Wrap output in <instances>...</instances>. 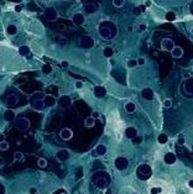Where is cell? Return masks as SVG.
I'll list each match as a JSON object with an SVG mask.
<instances>
[{
    "label": "cell",
    "instance_id": "cell-1",
    "mask_svg": "<svg viewBox=\"0 0 193 194\" xmlns=\"http://www.w3.org/2000/svg\"><path fill=\"white\" fill-rule=\"evenodd\" d=\"M99 35L104 40H112L118 35V27L112 21H103L99 25Z\"/></svg>",
    "mask_w": 193,
    "mask_h": 194
},
{
    "label": "cell",
    "instance_id": "cell-2",
    "mask_svg": "<svg viewBox=\"0 0 193 194\" xmlns=\"http://www.w3.org/2000/svg\"><path fill=\"white\" fill-rule=\"evenodd\" d=\"M92 180L95 187L98 188H105L110 182V177L104 171H98L92 176Z\"/></svg>",
    "mask_w": 193,
    "mask_h": 194
},
{
    "label": "cell",
    "instance_id": "cell-3",
    "mask_svg": "<svg viewBox=\"0 0 193 194\" xmlns=\"http://www.w3.org/2000/svg\"><path fill=\"white\" fill-rule=\"evenodd\" d=\"M151 174H152V170L149 164H140L137 167V177L140 179H149Z\"/></svg>",
    "mask_w": 193,
    "mask_h": 194
},
{
    "label": "cell",
    "instance_id": "cell-4",
    "mask_svg": "<svg viewBox=\"0 0 193 194\" xmlns=\"http://www.w3.org/2000/svg\"><path fill=\"white\" fill-rule=\"evenodd\" d=\"M15 127L19 131H26L30 127V121L26 118H19L15 120Z\"/></svg>",
    "mask_w": 193,
    "mask_h": 194
},
{
    "label": "cell",
    "instance_id": "cell-5",
    "mask_svg": "<svg viewBox=\"0 0 193 194\" xmlns=\"http://www.w3.org/2000/svg\"><path fill=\"white\" fill-rule=\"evenodd\" d=\"M58 18V12L55 7H48V9L45 11V19L48 20V21H55V20Z\"/></svg>",
    "mask_w": 193,
    "mask_h": 194
},
{
    "label": "cell",
    "instance_id": "cell-6",
    "mask_svg": "<svg viewBox=\"0 0 193 194\" xmlns=\"http://www.w3.org/2000/svg\"><path fill=\"white\" fill-rule=\"evenodd\" d=\"M128 164H129V162H128V160H126L125 157H118L115 160V167L118 168L119 171L126 170V168H128Z\"/></svg>",
    "mask_w": 193,
    "mask_h": 194
},
{
    "label": "cell",
    "instance_id": "cell-7",
    "mask_svg": "<svg viewBox=\"0 0 193 194\" xmlns=\"http://www.w3.org/2000/svg\"><path fill=\"white\" fill-rule=\"evenodd\" d=\"M81 46L84 48H92L94 46V40L90 36H83L81 39Z\"/></svg>",
    "mask_w": 193,
    "mask_h": 194
},
{
    "label": "cell",
    "instance_id": "cell-8",
    "mask_svg": "<svg viewBox=\"0 0 193 194\" xmlns=\"http://www.w3.org/2000/svg\"><path fill=\"white\" fill-rule=\"evenodd\" d=\"M183 90L187 95H193V78H188L183 84Z\"/></svg>",
    "mask_w": 193,
    "mask_h": 194
},
{
    "label": "cell",
    "instance_id": "cell-9",
    "mask_svg": "<svg viewBox=\"0 0 193 194\" xmlns=\"http://www.w3.org/2000/svg\"><path fill=\"white\" fill-rule=\"evenodd\" d=\"M161 47H162V49H165V51H172L175 47V42L171 39H163L161 41Z\"/></svg>",
    "mask_w": 193,
    "mask_h": 194
},
{
    "label": "cell",
    "instance_id": "cell-10",
    "mask_svg": "<svg viewBox=\"0 0 193 194\" xmlns=\"http://www.w3.org/2000/svg\"><path fill=\"white\" fill-rule=\"evenodd\" d=\"M98 4L97 3H87L84 5V12L85 14H94L98 10Z\"/></svg>",
    "mask_w": 193,
    "mask_h": 194
},
{
    "label": "cell",
    "instance_id": "cell-11",
    "mask_svg": "<svg viewBox=\"0 0 193 194\" xmlns=\"http://www.w3.org/2000/svg\"><path fill=\"white\" fill-rule=\"evenodd\" d=\"M42 101H43V105L46 106V108H52V106H55V104L57 103L55 97H52V95H45Z\"/></svg>",
    "mask_w": 193,
    "mask_h": 194
},
{
    "label": "cell",
    "instance_id": "cell-12",
    "mask_svg": "<svg viewBox=\"0 0 193 194\" xmlns=\"http://www.w3.org/2000/svg\"><path fill=\"white\" fill-rule=\"evenodd\" d=\"M58 104L61 108H68V106L72 104V99L68 95H62L58 99Z\"/></svg>",
    "mask_w": 193,
    "mask_h": 194
},
{
    "label": "cell",
    "instance_id": "cell-13",
    "mask_svg": "<svg viewBox=\"0 0 193 194\" xmlns=\"http://www.w3.org/2000/svg\"><path fill=\"white\" fill-rule=\"evenodd\" d=\"M5 103H6V105H9V106H14L19 103V97L15 95V94H9L5 99Z\"/></svg>",
    "mask_w": 193,
    "mask_h": 194
},
{
    "label": "cell",
    "instance_id": "cell-14",
    "mask_svg": "<svg viewBox=\"0 0 193 194\" xmlns=\"http://www.w3.org/2000/svg\"><path fill=\"white\" fill-rule=\"evenodd\" d=\"M60 136L62 140H64V141H68V140L72 139L73 132H72V130H69V129H62L60 132Z\"/></svg>",
    "mask_w": 193,
    "mask_h": 194
},
{
    "label": "cell",
    "instance_id": "cell-15",
    "mask_svg": "<svg viewBox=\"0 0 193 194\" xmlns=\"http://www.w3.org/2000/svg\"><path fill=\"white\" fill-rule=\"evenodd\" d=\"M32 108H34L35 110L42 111V110L45 109V105H43L42 99H34V100H32Z\"/></svg>",
    "mask_w": 193,
    "mask_h": 194
},
{
    "label": "cell",
    "instance_id": "cell-16",
    "mask_svg": "<svg viewBox=\"0 0 193 194\" xmlns=\"http://www.w3.org/2000/svg\"><path fill=\"white\" fill-rule=\"evenodd\" d=\"M141 97L145 99V100H151V99L154 98V92H152V89H150V88H145V89H142V92H141Z\"/></svg>",
    "mask_w": 193,
    "mask_h": 194
},
{
    "label": "cell",
    "instance_id": "cell-17",
    "mask_svg": "<svg viewBox=\"0 0 193 194\" xmlns=\"http://www.w3.org/2000/svg\"><path fill=\"white\" fill-rule=\"evenodd\" d=\"M56 157L58 161H67L69 158V152L66 151V150H61L56 153Z\"/></svg>",
    "mask_w": 193,
    "mask_h": 194
},
{
    "label": "cell",
    "instance_id": "cell-18",
    "mask_svg": "<svg viewBox=\"0 0 193 194\" xmlns=\"http://www.w3.org/2000/svg\"><path fill=\"white\" fill-rule=\"evenodd\" d=\"M72 21L74 22L76 25H83L84 24V15L78 12V14H74L72 18Z\"/></svg>",
    "mask_w": 193,
    "mask_h": 194
},
{
    "label": "cell",
    "instance_id": "cell-19",
    "mask_svg": "<svg viewBox=\"0 0 193 194\" xmlns=\"http://www.w3.org/2000/svg\"><path fill=\"white\" fill-rule=\"evenodd\" d=\"M106 94V89L104 88V87H100V85H98L94 88V95L98 97V98H103L104 95Z\"/></svg>",
    "mask_w": 193,
    "mask_h": 194
},
{
    "label": "cell",
    "instance_id": "cell-20",
    "mask_svg": "<svg viewBox=\"0 0 193 194\" xmlns=\"http://www.w3.org/2000/svg\"><path fill=\"white\" fill-rule=\"evenodd\" d=\"M163 160H165V162L167 164H173L177 158H176V155L173 153V152H168V153L165 155V158H163Z\"/></svg>",
    "mask_w": 193,
    "mask_h": 194
},
{
    "label": "cell",
    "instance_id": "cell-21",
    "mask_svg": "<svg viewBox=\"0 0 193 194\" xmlns=\"http://www.w3.org/2000/svg\"><path fill=\"white\" fill-rule=\"evenodd\" d=\"M171 55L173 58H181V57L183 56V49L181 48V47H177V46H175L173 49L171 51Z\"/></svg>",
    "mask_w": 193,
    "mask_h": 194
},
{
    "label": "cell",
    "instance_id": "cell-22",
    "mask_svg": "<svg viewBox=\"0 0 193 194\" xmlns=\"http://www.w3.org/2000/svg\"><path fill=\"white\" fill-rule=\"evenodd\" d=\"M125 135L128 139H134V137H136V135H137V130L135 129V127H128V129L125 130Z\"/></svg>",
    "mask_w": 193,
    "mask_h": 194
},
{
    "label": "cell",
    "instance_id": "cell-23",
    "mask_svg": "<svg viewBox=\"0 0 193 194\" xmlns=\"http://www.w3.org/2000/svg\"><path fill=\"white\" fill-rule=\"evenodd\" d=\"M4 119H5L6 121H13L15 120V113L13 110H6L5 113H4Z\"/></svg>",
    "mask_w": 193,
    "mask_h": 194
},
{
    "label": "cell",
    "instance_id": "cell-24",
    "mask_svg": "<svg viewBox=\"0 0 193 194\" xmlns=\"http://www.w3.org/2000/svg\"><path fill=\"white\" fill-rule=\"evenodd\" d=\"M95 152H97V155H99V156H104L106 153V146L105 145H98L97 148H95Z\"/></svg>",
    "mask_w": 193,
    "mask_h": 194
},
{
    "label": "cell",
    "instance_id": "cell-25",
    "mask_svg": "<svg viewBox=\"0 0 193 194\" xmlns=\"http://www.w3.org/2000/svg\"><path fill=\"white\" fill-rule=\"evenodd\" d=\"M103 55H104V57H106V58H112L113 55H114V49L112 47H105L104 51H103Z\"/></svg>",
    "mask_w": 193,
    "mask_h": 194
},
{
    "label": "cell",
    "instance_id": "cell-26",
    "mask_svg": "<svg viewBox=\"0 0 193 194\" xmlns=\"http://www.w3.org/2000/svg\"><path fill=\"white\" fill-rule=\"evenodd\" d=\"M135 110H136V106H135L134 103H128V104L125 105V111L126 113L131 114V113H135Z\"/></svg>",
    "mask_w": 193,
    "mask_h": 194
},
{
    "label": "cell",
    "instance_id": "cell-27",
    "mask_svg": "<svg viewBox=\"0 0 193 194\" xmlns=\"http://www.w3.org/2000/svg\"><path fill=\"white\" fill-rule=\"evenodd\" d=\"M168 141V137H167V135L166 134H160L157 136V142L158 143H161V145H163V143H166Z\"/></svg>",
    "mask_w": 193,
    "mask_h": 194
},
{
    "label": "cell",
    "instance_id": "cell-28",
    "mask_svg": "<svg viewBox=\"0 0 193 194\" xmlns=\"http://www.w3.org/2000/svg\"><path fill=\"white\" fill-rule=\"evenodd\" d=\"M6 31H7V34H9L10 36H14L16 32H18V27L15 26V25H9L6 28Z\"/></svg>",
    "mask_w": 193,
    "mask_h": 194
},
{
    "label": "cell",
    "instance_id": "cell-29",
    "mask_svg": "<svg viewBox=\"0 0 193 194\" xmlns=\"http://www.w3.org/2000/svg\"><path fill=\"white\" fill-rule=\"evenodd\" d=\"M19 53L21 56H28L30 55V48H28L27 46H21L19 48Z\"/></svg>",
    "mask_w": 193,
    "mask_h": 194
},
{
    "label": "cell",
    "instance_id": "cell-30",
    "mask_svg": "<svg viewBox=\"0 0 193 194\" xmlns=\"http://www.w3.org/2000/svg\"><path fill=\"white\" fill-rule=\"evenodd\" d=\"M166 20L167 21H175L176 20V14L173 11H168L166 14Z\"/></svg>",
    "mask_w": 193,
    "mask_h": 194
},
{
    "label": "cell",
    "instance_id": "cell-31",
    "mask_svg": "<svg viewBox=\"0 0 193 194\" xmlns=\"http://www.w3.org/2000/svg\"><path fill=\"white\" fill-rule=\"evenodd\" d=\"M94 120H95V119H93L92 116L88 118L87 120H85V122H84L85 127H93V126H94Z\"/></svg>",
    "mask_w": 193,
    "mask_h": 194
},
{
    "label": "cell",
    "instance_id": "cell-32",
    "mask_svg": "<svg viewBox=\"0 0 193 194\" xmlns=\"http://www.w3.org/2000/svg\"><path fill=\"white\" fill-rule=\"evenodd\" d=\"M42 72L45 74H50L52 72V67L50 64H43V67H42Z\"/></svg>",
    "mask_w": 193,
    "mask_h": 194
},
{
    "label": "cell",
    "instance_id": "cell-33",
    "mask_svg": "<svg viewBox=\"0 0 193 194\" xmlns=\"http://www.w3.org/2000/svg\"><path fill=\"white\" fill-rule=\"evenodd\" d=\"M14 158H15L16 161H20V162H22V161H24L22 152H15V153H14Z\"/></svg>",
    "mask_w": 193,
    "mask_h": 194
},
{
    "label": "cell",
    "instance_id": "cell-34",
    "mask_svg": "<svg viewBox=\"0 0 193 194\" xmlns=\"http://www.w3.org/2000/svg\"><path fill=\"white\" fill-rule=\"evenodd\" d=\"M0 150L1 151H7L9 150V143H7L6 141H1L0 142Z\"/></svg>",
    "mask_w": 193,
    "mask_h": 194
},
{
    "label": "cell",
    "instance_id": "cell-35",
    "mask_svg": "<svg viewBox=\"0 0 193 194\" xmlns=\"http://www.w3.org/2000/svg\"><path fill=\"white\" fill-rule=\"evenodd\" d=\"M37 164H39V167H41V168H45L47 166V161L45 160V158H40L39 161H37Z\"/></svg>",
    "mask_w": 193,
    "mask_h": 194
},
{
    "label": "cell",
    "instance_id": "cell-36",
    "mask_svg": "<svg viewBox=\"0 0 193 194\" xmlns=\"http://www.w3.org/2000/svg\"><path fill=\"white\" fill-rule=\"evenodd\" d=\"M113 5L115 7H121L124 5V0H113Z\"/></svg>",
    "mask_w": 193,
    "mask_h": 194
},
{
    "label": "cell",
    "instance_id": "cell-37",
    "mask_svg": "<svg viewBox=\"0 0 193 194\" xmlns=\"http://www.w3.org/2000/svg\"><path fill=\"white\" fill-rule=\"evenodd\" d=\"M136 66H137L136 59H129L128 61V67L129 68H134V67H136Z\"/></svg>",
    "mask_w": 193,
    "mask_h": 194
},
{
    "label": "cell",
    "instance_id": "cell-38",
    "mask_svg": "<svg viewBox=\"0 0 193 194\" xmlns=\"http://www.w3.org/2000/svg\"><path fill=\"white\" fill-rule=\"evenodd\" d=\"M162 189L160 188V187H155V188H151L150 189V193L151 194H158V193H161Z\"/></svg>",
    "mask_w": 193,
    "mask_h": 194
},
{
    "label": "cell",
    "instance_id": "cell-39",
    "mask_svg": "<svg viewBox=\"0 0 193 194\" xmlns=\"http://www.w3.org/2000/svg\"><path fill=\"white\" fill-rule=\"evenodd\" d=\"M163 106H165V108H171V106H172L171 99H166V100L163 101Z\"/></svg>",
    "mask_w": 193,
    "mask_h": 194
},
{
    "label": "cell",
    "instance_id": "cell-40",
    "mask_svg": "<svg viewBox=\"0 0 193 194\" xmlns=\"http://www.w3.org/2000/svg\"><path fill=\"white\" fill-rule=\"evenodd\" d=\"M141 11H142V10H141V7H140V6H137V7H135V9H134V11H133V12H134V15H136V16H139V15H140V14H141Z\"/></svg>",
    "mask_w": 193,
    "mask_h": 194
},
{
    "label": "cell",
    "instance_id": "cell-41",
    "mask_svg": "<svg viewBox=\"0 0 193 194\" xmlns=\"http://www.w3.org/2000/svg\"><path fill=\"white\" fill-rule=\"evenodd\" d=\"M58 42H60L61 46H66V45H67V39H64V37H61V39L58 40Z\"/></svg>",
    "mask_w": 193,
    "mask_h": 194
},
{
    "label": "cell",
    "instance_id": "cell-42",
    "mask_svg": "<svg viewBox=\"0 0 193 194\" xmlns=\"http://www.w3.org/2000/svg\"><path fill=\"white\" fill-rule=\"evenodd\" d=\"M146 28H147V25L146 24H140V25H139V31H140V32L145 31Z\"/></svg>",
    "mask_w": 193,
    "mask_h": 194
},
{
    "label": "cell",
    "instance_id": "cell-43",
    "mask_svg": "<svg viewBox=\"0 0 193 194\" xmlns=\"http://www.w3.org/2000/svg\"><path fill=\"white\" fill-rule=\"evenodd\" d=\"M136 62H137V66H144L146 61H145V58H144V57H141V58H137Z\"/></svg>",
    "mask_w": 193,
    "mask_h": 194
},
{
    "label": "cell",
    "instance_id": "cell-44",
    "mask_svg": "<svg viewBox=\"0 0 193 194\" xmlns=\"http://www.w3.org/2000/svg\"><path fill=\"white\" fill-rule=\"evenodd\" d=\"M177 142L179 143V145H183V143H184V137H183V135H178Z\"/></svg>",
    "mask_w": 193,
    "mask_h": 194
},
{
    "label": "cell",
    "instance_id": "cell-45",
    "mask_svg": "<svg viewBox=\"0 0 193 194\" xmlns=\"http://www.w3.org/2000/svg\"><path fill=\"white\" fill-rule=\"evenodd\" d=\"M74 85H76V88H77V89H81L82 87H83V83L78 80V82H76V83H74Z\"/></svg>",
    "mask_w": 193,
    "mask_h": 194
},
{
    "label": "cell",
    "instance_id": "cell-46",
    "mask_svg": "<svg viewBox=\"0 0 193 194\" xmlns=\"http://www.w3.org/2000/svg\"><path fill=\"white\" fill-rule=\"evenodd\" d=\"M36 193H37V189H36V188L32 187V188L28 189V194H36Z\"/></svg>",
    "mask_w": 193,
    "mask_h": 194
},
{
    "label": "cell",
    "instance_id": "cell-47",
    "mask_svg": "<svg viewBox=\"0 0 193 194\" xmlns=\"http://www.w3.org/2000/svg\"><path fill=\"white\" fill-rule=\"evenodd\" d=\"M22 10V6L21 5H20V4H19V5H16L15 6V11H18V12H20V11H21Z\"/></svg>",
    "mask_w": 193,
    "mask_h": 194
},
{
    "label": "cell",
    "instance_id": "cell-48",
    "mask_svg": "<svg viewBox=\"0 0 193 194\" xmlns=\"http://www.w3.org/2000/svg\"><path fill=\"white\" fill-rule=\"evenodd\" d=\"M61 66H62V67H63V68H67V67H68V66H69V64H68V62H67V61H63V62H62V63H61Z\"/></svg>",
    "mask_w": 193,
    "mask_h": 194
},
{
    "label": "cell",
    "instance_id": "cell-49",
    "mask_svg": "<svg viewBox=\"0 0 193 194\" xmlns=\"http://www.w3.org/2000/svg\"><path fill=\"white\" fill-rule=\"evenodd\" d=\"M98 116H99V114H98V113H93V115H92V118H93V119H97Z\"/></svg>",
    "mask_w": 193,
    "mask_h": 194
},
{
    "label": "cell",
    "instance_id": "cell-50",
    "mask_svg": "<svg viewBox=\"0 0 193 194\" xmlns=\"http://www.w3.org/2000/svg\"><path fill=\"white\" fill-rule=\"evenodd\" d=\"M3 139H4V135H3V134H0V142L3 141Z\"/></svg>",
    "mask_w": 193,
    "mask_h": 194
},
{
    "label": "cell",
    "instance_id": "cell-51",
    "mask_svg": "<svg viewBox=\"0 0 193 194\" xmlns=\"http://www.w3.org/2000/svg\"><path fill=\"white\" fill-rule=\"evenodd\" d=\"M188 184H190V187L193 188V180H190V183H188Z\"/></svg>",
    "mask_w": 193,
    "mask_h": 194
},
{
    "label": "cell",
    "instance_id": "cell-52",
    "mask_svg": "<svg viewBox=\"0 0 193 194\" xmlns=\"http://www.w3.org/2000/svg\"><path fill=\"white\" fill-rule=\"evenodd\" d=\"M191 10L193 11V1H192V4H191Z\"/></svg>",
    "mask_w": 193,
    "mask_h": 194
},
{
    "label": "cell",
    "instance_id": "cell-53",
    "mask_svg": "<svg viewBox=\"0 0 193 194\" xmlns=\"http://www.w3.org/2000/svg\"><path fill=\"white\" fill-rule=\"evenodd\" d=\"M0 193H1V185H0Z\"/></svg>",
    "mask_w": 193,
    "mask_h": 194
},
{
    "label": "cell",
    "instance_id": "cell-54",
    "mask_svg": "<svg viewBox=\"0 0 193 194\" xmlns=\"http://www.w3.org/2000/svg\"><path fill=\"white\" fill-rule=\"evenodd\" d=\"M192 34H193V28H192Z\"/></svg>",
    "mask_w": 193,
    "mask_h": 194
},
{
    "label": "cell",
    "instance_id": "cell-55",
    "mask_svg": "<svg viewBox=\"0 0 193 194\" xmlns=\"http://www.w3.org/2000/svg\"><path fill=\"white\" fill-rule=\"evenodd\" d=\"M36 194H40V193H36Z\"/></svg>",
    "mask_w": 193,
    "mask_h": 194
},
{
    "label": "cell",
    "instance_id": "cell-56",
    "mask_svg": "<svg viewBox=\"0 0 193 194\" xmlns=\"http://www.w3.org/2000/svg\"><path fill=\"white\" fill-rule=\"evenodd\" d=\"M45 1H47V0H45Z\"/></svg>",
    "mask_w": 193,
    "mask_h": 194
},
{
    "label": "cell",
    "instance_id": "cell-57",
    "mask_svg": "<svg viewBox=\"0 0 193 194\" xmlns=\"http://www.w3.org/2000/svg\"><path fill=\"white\" fill-rule=\"evenodd\" d=\"M135 194H136V193H135Z\"/></svg>",
    "mask_w": 193,
    "mask_h": 194
},
{
    "label": "cell",
    "instance_id": "cell-58",
    "mask_svg": "<svg viewBox=\"0 0 193 194\" xmlns=\"http://www.w3.org/2000/svg\"><path fill=\"white\" fill-rule=\"evenodd\" d=\"M192 148H193V147H192Z\"/></svg>",
    "mask_w": 193,
    "mask_h": 194
}]
</instances>
